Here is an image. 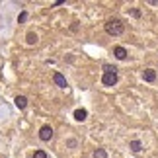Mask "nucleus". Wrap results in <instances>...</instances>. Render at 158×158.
I'll use <instances>...</instances> for the list:
<instances>
[{
    "instance_id": "obj_1",
    "label": "nucleus",
    "mask_w": 158,
    "mask_h": 158,
    "mask_svg": "<svg viewBox=\"0 0 158 158\" xmlns=\"http://www.w3.org/2000/svg\"><path fill=\"white\" fill-rule=\"evenodd\" d=\"M106 31L109 35H115V37H117V35H121V33L125 31V26H123V22H121V20L115 18V20H109L106 23Z\"/></svg>"
},
{
    "instance_id": "obj_2",
    "label": "nucleus",
    "mask_w": 158,
    "mask_h": 158,
    "mask_svg": "<svg viewBox=\"0 0 158 158\" xmlns=\"http://www.w3.org/2000/svg\"><path fill=\"white\" fill-rule=\"evenodd\" d=\"M39 139H41L43 143H47V141H51V139H53V129H51L49 125H43V127L39 129Z\"/></svg>"
},
{
    "instance_id": "obj_3",
    "label": "nucleus",
    "mask_w": 158,
    "mask_h": 158,
    "mask_svg": "<svg viewBox=\"0 0 158 158\" xmlns=\"http://www.w3.org/2000/svg\"><path fill=\"white\" fill-rule=\"evenodd\" d=\"M102 82H104L106 86H115V84H117V74H107V72H104Z\"/></svg>"
},
{
    "instance_id": "obj_4",
    "label": "nucleus",
    "mask_w": 158,
    "mask_h": 158,
    "mask_svg": "<svg viewBox=\"0 0 158 158\" xmlns=\"http://www.w3.org/2000/svg\"><path fill=\"white\" fill-rule=\"evenodd\" d=\"M53 82L57 84L59 88H66V86H69V84H66V78L60 74V72H55V74H53Z\"/></svg>"
},
{
    "instance_id": "obj_5",
    "label": "nucleus",
    "mask_w": 158,
    "mask_h": 158,
    "mask_svg": "<svg viewBox=\"0 0 158 158\" xmlns=\"http://www.w3.org/2000/svg\"><path fill=\"white\" fill-rule=\"evenodd\" d=\"M143 78H144V82H154L156 80V70L154 69H147L143 72Z\"/></svg>"
},
{
    "instance_id": "obj_6",
    "label": "nucleus",
    "mask_w": 158,
    "mask_h": 158,
    "mask_svg": "<svg viewBox=\"0 0 158 158\" xmlns=\"http://www.w3.org/2000/svg\"><path fill=\"white\" fill-rule=\"evenodd\" d=\"M113 55H115V59L123 60V59L127 57V49H125V47H115V49H113Z\"/></svg>"
},
{
    "instance_id": "obj_7",
    "label": "nucleus",
    "mask_w": 158,
    "mask_h": 158,
    "mask_svg": "<svg viewBox=\"0 0 158 158\" xmlns=\"http://www.w3.org/2000/svg\"><path fill=\"white\" fill-rule=\"evenodd\" d=\"M86 117H88V111H86V109H76V111H74V119L76 121H84Z\"/></svg>"
},
{
    "instance_id": "obj_8",
    "label": "nucleus",
    "mask_w": 158,
    "mask_h": 158,
    "mask_svg": "<svg viewBox=\"0 0 158 158\" xmlns=\"http://www.w3.org/2000/svg\"><path fill=\"white\" fill-rule=\"evenodd\" d=\"M129 148L133 150V152H141V150H143V143L141 141H131L129 143Z\"/></svg>"
},
{
    "instance_id": "obj_9",
    "label": "nucleus",
    "mask_w": 158,
    "mask_h": 158,
    "mask_svg": "<svg viewBox=\"0 0 158 158\" xmlns=\"http://www.w3.org/2000/svg\"><path fill=\"white\" fill-rule=\"evenodd\" d=\"M14 102H16V106L20 107V109H23V107L27 106V98H26V96H18V98H16Z\"/></svg>"
},
{
    "instance_id": "obj_10",
    "label": "nucleus",
    "mask_w": 158,
    "mask_h": 158,
    "mask_svg": "<svg viewBox=\"0 0 158 158\" xmlns=\"http://www.w3.org/2000/svg\"><path fill=\"white\" fill-rule=\"evenodd\" d=\"M94 158H107L106 148H96V150H94Z\"/></svg>"
},
{
    "instance_id": "obj_11",
    "label": "nucleus",
    "mask_w": 158,
    "mask_h": 158,
    "mask_svg": "<svg viewBox=\"0 0 158 158\" xmlns=\"http://www.w3.org/2000/svg\"><path fill=\"white\" fill-rule=\"evenodd\" d=\"M27 43H29V45H35V43H37V35H35L33 31L27 33Z\"/></svg>"
},
{
    "instance_id": "obj_12",
    "label": "nucleus",
    "mask_w": 158,
    "mask_h": 158,
    "mask_svg": "<svg viewBox=\"0 0 158 158\" xmlns=\"http://www.w3.org/2000/svg\"><path fill=\"white\" fill-rule=\"evenodd\" d=\"M104 72H107V74H117V69L111 64H104Z\"/></svg>"
},
{
    "instance_id": "obj_13",
    "label": "nucleus",
    "mask_w": 158,
    "mask_h": 158,
    "mask_svg": "<svg viewBox=\"0 0 158 158\" xmlns=\"http://www.w3.org/2000/svg\"><path fill=\"white\" fill-rule=\"evenodd\" d=\"M33 158H47V152H45V150H35V152H33Z\"/></svg>"
},
{
    "instance_id": "obj_14",
    "label": "nucleus",
    "mask_w": 158,
    "mask_h": 158,
    "mask_svg": "<svg viewBox=\"0 0 158 158\" xmlns=\"http://www.w3.org/2000/svg\"><path fill=\"white\" fill-rule=\"evenodd\" d=\"M26 20H27V12H22V14H20V18H18V22L22 23V22H26Z\"/></svg>"
},
{
    "instance_id": "obj_15",
    "label": "nucleus",
    "mask_w": 158,
    "mask_h": 158,
    "mask_svg": "<svg viewBox=\"0 0 158 158\" xmlns=\"http://www.w3.org/2000/svg\"><path fill=\"white\" fill-rule=\"evenodd\" d=\"M131 14H133V16H135V18H141V12H139L137 8H133V10H131Z\"/></svg>"
},
{
    "instance_id": "obj_16",
    "label": "nucleus",
    "mask_w": 158,
    "mask_h": 158,
    "mask_svg": "<svg viewBox=\"0 0 158 158\" xmlns=\"http://www.w3.org/2000/svg\"><path fill=\"white\" fill-rule=\"evenodd\" d=\"M66 144H69V147L72 148V147H76V141H74V139H70V141H69V143H66Z\"/></svg>"
}]
</instances>
